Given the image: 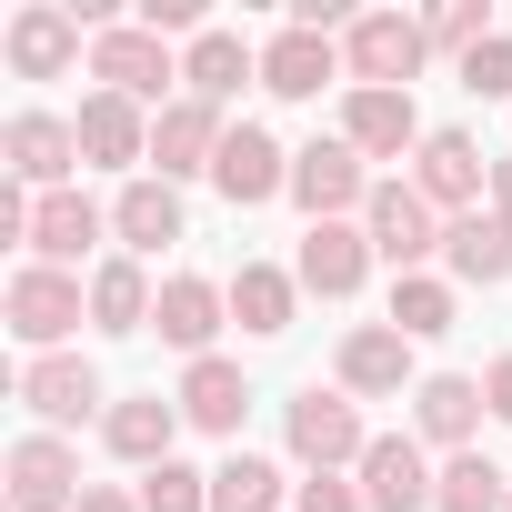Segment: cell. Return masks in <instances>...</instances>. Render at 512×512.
Listing matches in <instances>:
<instances>
[{
  "mask_svg": "<svg viewBox=\"0 0 512 512\" xmlns=\"http://www.w3.org/2000/svg\"><path fill=\"white\" fill-rule=\"evenodd\" d=\"M422 61H432V31H422L412 11H362V21L342 31V71H352V91H412Z\"/></svg>",
  "mask_w": 512,
  "mask_h": 512,
  "instance_id": "1",
  "label": "cell"
},
{
  "mask_svg": "<svg viewBox=\"0 0 512 512\" xmlns=\"http://www.w3.org/2000/svg\"><path fill=\"white\" fill-rule=\"evenodd\" d=\"M0 312H11V332H21L31 352H61V342L91 322V282H81V272H51V262H21L11 292H0Z\"/></svg>",
  "mask_w": 512,
  "mask_h": 512,
  "instance_id": "2",
  "label": "cell"
},
{
  "mask_svg": "<svg viewBox=\"0 0 512 512\" xmlns=\"http://www.w3.org/2000/svg\"><path fill=\"white\" fill-rule=\"evenodd\" d=\"M91 81L121 91V101H141V111H171V101H181V61H171L161 31H141V21H111V31L91 41Z\"/></svg>",
  "mask_w": 512,
  "mask_h": 512,
  "instance_id": "3",
  "label": "cell"
},
{
  "mask_svg": "<svg viewBox=\"0 0 512 512\" xmlns=\"http://www.w3.org/2000/svg\"><path fill=\"white\" fill-rule=\"evenodd\" d=\"M282 442H292V462H302V472H342V462H362V452H372V432H362V412H352V392H342V382H332V392L312 382V392L282 412Z\"/></svg>",
  "mask_w": 512,
  "mask_h": 512,
  "instance_id": "4",
  "label": "cell"
},
{
  "mask_svg": "<svg viewBox=\"0 0 512 512\" xmlns=\"http://www.w3.org/2000/svg\"><path fill=\"white\" fill-rule=\"evenodd\" d=\"M362 231H372V262H392V282H402V272H422L432 251H442V211H432L412 181H372Z\"/></svg>",
  "mask_w": 512,
  "mask_h": 512,
  "instance_id": "5",
  "label": "cell"
},
{
  "mask_svg": "<svg viewBox=\"0 0 512 512\" xmlns=\"http://www.w3.org/2000/svg\"><path fill=\"white\" fill-rule=\"evenodd\" d=\"M0 171H11L21 191H71V171H81V131H71L61 111H21L11 131H0Z\"/></svg>",
  "mask_w": 512,
  "mask_h": 512,
  "instance_id": "6",
  "label": "cell"
},
{
  "mask_svg": "<svg viewBox=\"0 0 512 512\" xmlns=\"http://www.w3.org/2000/svg\"><path fill=\"white\" fill-rule=\"evenodd\" d=\"M21 402H31L41 432H71V422L111 412V402H101V372H91L81 352H31V362H21Z\"/></svg>",
  "mask_w": 512,
  "mask_h": 512,
  "instance_id": "7",
  "label": "cell"
},
{
  "mask_svg": "<svg viewBox=\"0 0 512 512\" xmlns=\"http://www.w3.org/2000/svg\"><path fill=\"white\" fill-rule=\"evenodd\" d=\"M81 452L61 432H21L11 442V512H81Z\"/></svg>",
  "mask_w": 512,
  "mask_h": 512,
  "instance_id": "8",
  "label": "cell"
},
{
  "mask_svg": "<svg viewBox=\"0 0 512 512\" xmlns=\"http://www.w3.org/2000/svg\"><path fill=\"white\" fill-rule=\"evenodd\" d=\"M292 201L312 211V221H342V211H362L372 201V171H362V151L332 131V141H312V151H292Z\"/></svg>",
  "mask_w": 512,
  "mask_h": 512,
  "instance_id": "9",
  "label": "cell"
},
{
  "mask_svg": "<svg viewBox=\"0 0 512 512\" xmlns=\"http://www.w3.org/2000/svg\"><path fill=\"white\" fill-rule=\"evenodd\" d=\"M352 472H362V502H372V512H432V492H442V472L422 462L412 432H372V452H362Z\"/></svg>",
  "mask_w": 512,
  "mask_h": 512,
  "instance_id": "10",
  "label": "cell"
},
{
  "mask_svg": "<svg viewBox=\"0 0 512 512\" xmlns=\"http://www.w3.org/2000/svg\"><path fill=\"white\" fill-rule=\"evenodd\" d=\"M412 191L432 201V211H482V141L472 131H422V151H412Z\"/></svg>",
  "mask_w": 512,
  "mask_h": 512,
  "instance_id": "11",
  "label": "cell"
},
{
  "mask_svg": "<svg viewBox=\"0 0 512 512\" xmlns=\"http://www.w3.org/2000/svg\"><path fill=\"white\" fill-rule=\"evenodd\" d=\"M362 272H372V231H362V221H312V231H302V262H292V282H302V292L352 302V292H362Z\"/></svg>",
  "mask_w": 512,
  "mask_h": 512,
  "instance_id": "12",
  "label": "cell"
},
{
  "mask_svg": "<svg viewBox=\"0 0 512 512\" xmlns=\"http://www.w3.org/2000/svg\"><path fill=\"white\" fill-rule=\"evenodd\" d=\"M0 51H11L21 81H61V71L81 61V11H61V0H31V11H11Z\"/></svg>",
  "mask_w": 512,
  "mask_h": 512,
  "instance_id": "13",
  "label": "cell"
},
{
  "mask_svg": "<svg viewBox=\"0 0 512 512\" xmlns=\"http://www.w3.org/2000/svg\"><path fill=\"white\" fill-rule=\"evenodd\" d=\"M221 322H231V292L201 282V272H171L161 302H151V332H161L171 352H191V362H211V332H221Z\"/></svg>",
  "mask_w": 512,
  "mask_h": 512,
  "instance_id": "14",
  "label": "cell"
},
{
  "mask_svg": "<svg viewBox=\"0 0 512 512\" xmlns=\"http://www.w3.org/2000/svg\"><path fill=\"white\" fill-rule=\"evenodd\" d=\"M211 191H221L231 211L272 201V191H292V151H282L272 131H251V121H241V131L221 141V161H211Z\"/></svg>",
  "mask_w": 512,
  "mask_h": 512,
  "instance_id": "15",
  "label": "cell"
},
{
  "mask_svg": "<svg viewBox=\"0 0 512 512\" xmlns=\"http://www.w3.org/2000/svg\"><path fill=\"white\" fill-rule=\"evenodd\" d=\"M111 231V211L91 201V191H41L31 201V262H51V272H81V251Z\"/></svg>",
  "mask_w": 512,
  "mask_h": 512,
  "instance_id": "16",
  "label": "cell"
},
{
  "mask_svg": "<svg viewBox=\"0 0 512 512\" xmlns=\"http://www.w3.org/2000/svg\"><path fill=\"white\" fill-rule=\"evenodd\" d=\"M342 392H352V402L422 392V382H412V342H402L392 322H362V332H342Z\"/></svg>",
  "mask_w": 512,
  "mask_h": 512,
  "instance_id": "17",
  "label": "cell"
},
{
  "mask_svg": "<svg viewBox=\"0 0 512 512\" xmlns=\"http://www.w3.org/2000/svg\"><path fill=\"white\" fill-rule=\"evenodd\" d=\"M101 442H111L131 472H161L171 442H181V402H171V392H131V402L101 412Z\"/></svg>",
  "mask_w": 512,
  "mask_h": 512,
  "instance_id": "18",
  "label": "cell"
},
{
  "mask_svg": "<svg viewBox=\"0 0 512 512\" xmlns=\"http://www.w3.org/2000/svg\"><path fill=\"white\" fill-rule=\"evenodd\" d=\"M342 141H352L362 161H402V151H422V111H412V91H352V101H342Z\"/></svg>",
  "mask_w": 512,
  "mask_h": 512,
  "instance_id": "19",
  "label": "cell"
},
{
  "mask_svg": "<svg viewBox=\"0 0 512 512\" xmlns=\"http://www.w3.org/2000/svg\"><path fill=\"white\" fill-rule=\"evenodd\" d=\"M71 131H81V161H91V171H131V161H151V121H141V101H121V91H91Z\"/></svg>",
  "mask_w": 512,
  "mask_h": 512,
  "instance_id": "20",
  "label": "cell"
},
{
  "mask_svg": "<svg viewBox=\"0 0 512 512\" xmlns=\"http://www.w3.org/2000/svg\"><path fill=\"white\" fill-rule=\"evenodd\" d=\"M322 81H342V41L332 31H282L262 51V91L272 101H322Z\"/></svg>",
  "mask_w": 512,
  "mask_h": 512,
  "instance_id": "21",
  "label": "cell"
},
{
  "mask_svg": "<svg viewBox=\"0 0 512 512\" xmlns=\"http://www.w3.org/2000/svg\"><path fill=\"white\" fill-rule=\"evenodd\" d=\"M221 111L211 101H171L161 121H151V161H161V181H191V171H211L221 161Z\"/></svg>",
  "mask_w": 512,
  "mask_h": 512,
  "instance_id": "22",
  "label": "cell"
},
{
  "mask_svg": "<svg viewBox=\"0 0 512 512\" xmlns=\"http://www.w3.org/2000/svg\"><path fill=\"white\" fill-rule=\"evenodd\" d=\"M171 402H181V422H191V432H221V442H241L251 382H241V362H221V352H211V362H191V372H181V392H171Z\"/></svg>",
  "mask_w": 512,
  "mask_h": 512,
  "instance_id": "23",
  "label": "cell"
},
{
  "mask_svg": "<svg viewBox=\"0 0 512 512\" xmlns=\"http://www.w3.org/2000/svg\"><path fill=\"white\" fill-rule=\"evenodd\" d=\"M482 412H492V402H482V382H472V372H432V382L412 392V432H422V442H442V452H472Z\"/></svg>",
  "mask_w": 512,
  "mask_h": 512,
  "instance_id": "24",
  "label": "cell"
},
{
  "mask_svg": "<svg viewBox=\"0 0 512 512\" xmlns=\"http://www.w3.org/2000/svg\"><path fill=\"white\" fill-rule=\"evenodd\" d=\"M241 81H262V51H241V31H201L191 51H181V101H231Z\"/></svg>",
  "mask_w": 512,
  "mask_h": 512,
  "instance_id": "25",
  "label": "cell"
},
{
  "mask_svg": "<svg viewBox=\"0 0 512 512\" xmlns=\"http://www.w3.org/2000/svg\"><path fill=\"white\" fill-rule=\"evenodd\" d=\"M111 231H121V251H131V262H141V251H161V241H181V191H171L161 171L121 181V201H111Z\"/></svg>",
  "mask_w": 512,
  "mask_h": 512,
  "instance_id": "26",
  "label": "cell"
},
{
  "mask_svg": "<svg viewBox=\"0 0 512 512\" xmlns=\"http://www.w3.org/2000/svg\"><path fill=\"white\" fill-rule=\"evenodd\" d=\"M442 262H452V282H512V221L502 211L442 221Z\"/></svg>",
  "mask_w": 512,
  "mask_h": 512,
  "instance_id": "27",
  "label": "cell"
},
{
  "mask_svg": "<svg viewBox=\"0 0 512 512\" xmlns=\"http://www.w3.org/2000/svg\"><path fill=\"white\" fill-rule=\"evenodd\" d=\"M151 272L131 262V251H121V262H101L91 272V332H151Z\"/></svg>",
  "mask_w": 512,
  "mask_h": 512,
  "instance_id": "28",
  "label": "cell"
},
{
  "mask_svg": "<svg viewBox=\"0 0 512 512\" xmlns=\"http://www.w3.org/2000/svg\"><path fill=\"white\" fill-rule=\"evenodd\" d=\"M292 302H302V282L272 272V262H241V272H231V322H241V332H262V342L292 332Z\"/></svg>",
  "mask_w": 512,
  "mask_h": 512,
  "instance_id": "29",
  "label": "cell"
},
{
  "mask_svg": "<svg viewBox=\"0 0 512 512\" xmlns=\"http://www.w3.org/2000/svg\"><path fill=\"white\" fill-rule=\"evenodd\" d=\"M392 332H402V342H442V332H452V282L402 272V282H392Z\"/></svg>",
  "mask_w": 512,
  "mask_h": 512,
  "instance_id": "30",
  "label": "cell"
},
{
  "mask_svg": "<svg viewBox=\"0 0 512 512\" xmlns=\"http://www.w3.org/2000/svg\"><path fill=\"white\" fill-rule=\"evenodd\" d=\"M272 502H282V462H262V452H231L211 472V512H272Z\"/></svg>",
  "mask_w": 512,
  "mask_h": 512,
  "instance_id": "31",
  "label": "cell"
},
{
  "mask_svg": "<svg viewBox=\"0 0 512 512\" xmlns=\"http://www.w3.org/2000/svg\"><path fill=\"white\" fill-rule=\"evenodd\" d=\"M432 512H512V492H502V472H492L482 452H452V462H442Z\"/></svg>",
  "mask_w": 512,
  "mask_h": 512,
  "instance_id": "32",
  "label": "cell"
},
{
  "mask_svg": "<svg viewBox=\"0 0 512 512\" xmlns=\"http://www.w3.org/2000/svg\"><path fill=\"white\" fill-rule=\"evenodd\" d=\"M141 512H211V472H191L171 452L161 472H141Z\"/></svg>",
  "mask_w": 512,
  "mask_h": 512,
  "instance_id": "33",
  "label": "cell"
},
{
  "mask_svg": "<svg viewBox=\"0 0 512 512\" xmlns=\"http://www.w3.org/2000/svg\"><path fill=\"white\" fill-rule=\"evenodd\" d=\"M422 31H432V51H452V61H472V51L492 41V0H442V11H432Z\"/></svg>",
  "mask_w": 512,
  "mask_h": 512,
  "instance_id": "34",
  "label": "cell"
},
{
  "mask_svg": "<svg viewBox=\"0 0 512 512\" xmlns=\"http://www.w3.org/2000/svg\"><path fill=\"white\" fill-rule=\"evenodd\" d=\"M462 91H472V101H512V31H492V41L462 61Z\"/></svg>",
  "mask_w": 512,
  "mask_h": 512,
  "instance_id": "35",
  "label": "cell"
},
{
  "mask_svg": "<svg viewBox=\"0 0 512 512\" xmlns=\"http://www.w3.org/2000/svg\"><path fill=\"white\" fill-rule=\"evenodd\" d=\"M292 502H302V512H372V502H362V482H342V472H312V482H292Z\"/></svg>",
  "mask_w": 512,
  "mask_h": 512,
  "instance_id": "36",
  "label": "cell"
},
{
  "mask_svg": "<svg viewBox=\"0 0 512 512\" xmlns=\"http://www.w3.org/2000/svg\"><path fill=\"white\" fill-rule=\"evenodd\" d=\"M141 31H191L201 41L211 21H201V0H141Z\"/></svg>",
  "mask_w": 512,
  "mask_h": 512,
  "instance_id": "37",
  "label": "cell"
},
{
  "mask_svg": "<svg viewBox=\"0 0 512 512\" xmlns=\"http://www.w3.org/2000/svg\"><path fill=\"white\" fill-rule=\"evenodd\" d=\"M482 402H492V422H512V352L482 372Z\"/></svg>",
  "mask_w": 512,
  "mask_h": 512,
  "instance_id": "38",
  "label": "cell"
},
{
  "mask_svg": "<svg viewBox=\"0 0 512 512\" xmlns=\"http://www.w3.org/2000/svg\"><path fill=\"white\" fill-rule=\"evenodd\" d=\"M81 512H141V502H131V492H111V482H91V492H81Z\"/></svg>",
  "mask_w": 512,
  "mask_h": 512,
  "instance_id": "39",
  "label": "cell"
},
{
  "mask_svg": "<svg viewBox=\"0 0 512 512\" xmlns=\"http://www.w3.org/2000/svg\"><path fill=\"white\" fill-rule=\"evenodd\" d=\"M492 211L512 221V161H492Z\"/></svg>",
  "mask_w": 512,
  "mask_h": 512,
  "instance_id": "40",
  "label": "cell"
}]
</instances>
